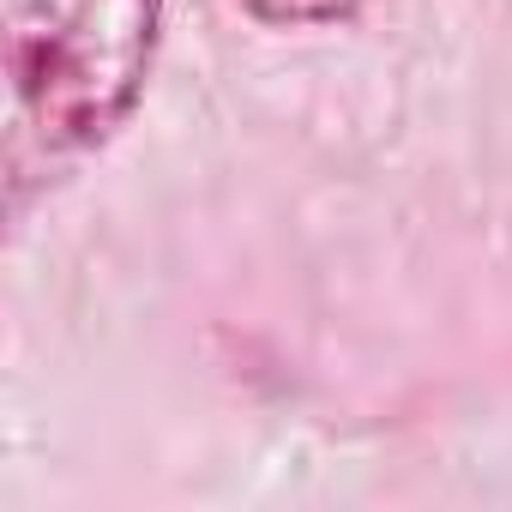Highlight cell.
<instances>
[{"mask_svg": "<svg viewBox=\"0 0 512 512\" xmlns=\"http://www.w3.org/2000/svg\"><path fill=\"white\" fill-rule=\"evenodd\" d=\"M241 7L260 25H278V31H320V25L356 19L362 0H241Z\"/></svg>", "mask_w": 512, "mask_h": 512, "instance_id": "obj_2", "label": "cell"}, {"mask_svg": "<svg viewBox=\"0 0 512 512\" xmlns=\"http://www.w3.org/2000/svg\"><path fill=\"white\" fill-rule=\"evenodd\" d=\"M169 0H25L7 43L13 157L43 169L103 151L145 103Z\"/></svg>", "mask_w": 512, "mask_h": 512, "instance_id": "obj_1", "label": "cell"}]
</instances>
